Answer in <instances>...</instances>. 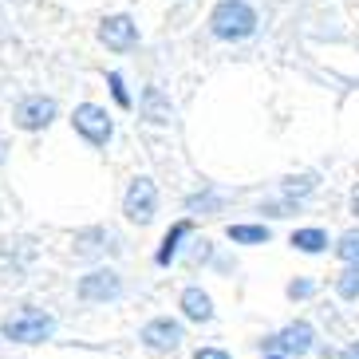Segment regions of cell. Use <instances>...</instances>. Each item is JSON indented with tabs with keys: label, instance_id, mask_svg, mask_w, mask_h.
<instances>
[{
	"label": "cell",
	"instance_id": "cell-29",
	"mask_svg": "<svg viewBox=\"0 0 359 359\" xmlns=\"http://www.w3.org/2000/svg\"><path fill=\"white\" fill-rule=\"evenodd\" d=\"M261 359H288V355H261Z\"/></svg>",
	"mask_w": 359,
	"mask_h": 359
},
{
	"label": "cell",
	"instance_id": "cell-15",
	"mask_svg": "<svg viewBox=\"0 0 359 359\" xmlns=\"http://www.w3.org/2000/svg\"><path fill=\"white\" fill-rule=\"evenodd\" d=\"M288 249L300 257H327L332 253V233L324 225H296L288 233Z\"/></svg>",
	"mask_w": 359,
	"mask_h": 359
},
{
	"label": "cell",
	"instance_id": "cell-28",
	"mask_svg": "<svg viewBox=\"0 0 359 359\" xmlns=\"http://www.w3.org/2000/svg\"><path fill=\"white\" fill-rule=\"evenodd\" d=\"M0 225H4V201H0Z\"/></svg>",
	"mask_w": 359,
	"mask_h": 359
},
{
	"label": "cell",
	"instance_id": "cell-16",
	"mask_svg": "<svg viewBox=\"0 0 359 359\" xmlns=\"http://www.w3.org/2000/svg\"><path fill=\"white\" fill-rule=\"evenodd\" d=\"M276 194L280 198H288L292 205H300L304 210L308 201L320 194V174L316 170H300V174H285V178L276 182Z\"/></svg>",
	"mask_w": 359,
	"mask_h": 359
},
{
	"label": "cell",
	"instance_id": "cell-6",
	"mask_svg": "<svg viewBox=\"0 0 359 359\" xmlns=\"http://www.w3.org/2000/svg\"><path fill=\"white\" fill-rule=\"evenodd\" d=\"M118 213H123V222L135 225V229L154 225V222H158V213H162V190H158V182L150 178V174H135V178L127 182V190H123Z\"/></svg>",
	"mask_w": 359,
	"mask_h": 359
},
{
	"label": "cell",
	"instance_id": "cell-17",
	"mask_svg": "<svg viewBox=\"0 0 359 359\" xmlns=\"http://www.w3.org/2000/svg\"><path fill=\"white\" fill-rule=\"evenodd\" d=\"M225 241L229 249H261L273 241V225L264 222H229L225 225Z\"/></svg>",
	"mask_w": 359,
	"mask_h": 359
},
{
	"label": "cell",
	"instance_id": "cell-10",
	"mask_svg": "<svg viewBox=\"0 0 359 359\" xmlns=\"http://www.w3.org/2000/svg\"><path fill=\"white\" fill-rule=\"evenodd\" d=\"M198 233V222L194 217H174V222L162 229L158 245H154V253H150V264L158 269V273H170V269H178L182 261V249L190 245V237Z\"/></svg>",
	"mask_w": 359,
	"mask_h": 359
},
{
	"label": "cell",
	"instance_id": "cell-27",
	"mask_svg": "<svg viewBox=\"0 0 359 359\" xmlns=\"http://www.w3.org/2000/svg\"><path fill=\"white\" fill-rule=\"evenodd\" d=\"M348 210H351V217H359V190L351 194V201H348Z\"/></svg>",
	"mask_w": 359,
	"mask_h": 359
},
{
	"label": "cell",
	"instance_id": "cell-1",
	"mask_svg": "<svg viewBox=\"0 0 359 359\" xmlns=\"http://www.w3.org/2000/svg\"><path fill=\"white\" fill-rule=\"evenodd\" d=\"M60 336V316L43 304H16L0 316V339L8 348H43Z\"/></svg>",
	"mask_w": 359,
	"mask_h": 359
},
{
	"label": "cell",
	"instance_id": "cell-13",
	"mask_svg": "<svg viewBox=\"0 0 359 359\" xmlns=\"http://www.w3.org/2000/svg\"><path fill=\"white\" fill-rule=\"evenodd\" d=\"M99 43H103V48H111V52H130V48L138 43V24H135V16H127V12L107 16V20L99 24Z\"/></svg>",
	"mask_w": 359,
	"mask_h": 359
},
{
	"label": "cell",
	"instance_id": "cell-14",
	"mask_svg": "<svg viewBox=\"0 0 359 359\" xmlns=\"http://www.w3.org/2000/svg\"><path fill=\"white\" fill-rule=\"evenodd\" d=\"M138 118H147L150 127H170L174 123V103L158 83H147L138 91Z\"/></svg>",
	"mask_w": 359,
	"mask_h": 359
},
{
	"label": "cell",
	"instance_id": "cell-21",
	"mask_svg": "<svg viewBox=\"0 0 359 359\" xmlns=\"http://www.w3.org/2000/svg\"><path fill=\"white\" fill-rule=\"evenodd\" d=\"M253 213H257V222L273 225V222H288V217H296V213H300V205H292V201L280 198V194H269V198H261L253 205Z\"/></svg>",
	"mask_w": 359,
	"mask_h": 359
},
{
	"label": "cell",
	"instance_id": "cell-9",
	"mask_svg": "<svg viewBox=\"0 0 359 359\" xmlns=\"http://www.w3.org/2000/svg\"><path fill=\"white\" fill-rule=\"evenodd\" d=\"M174 308H178L174 316H178L186 327H213V324H217V300H213V292L201 285V280L182 285Z\"/></svg>",
	"mask_w": 359,
	"mask_h": 359
},
{
	"label": "cell",
	"instance_id": "cell-8",
	"mask_svg": "<svg viewBox=\"0 0 359 359\" xmlns=\"http://www.w3.org/2000/svg\"><path fill=\"white\" fill-rule=\"evenodd\" d=\"M320 344H324V336L308 316H292L273 332L276 355H288V359H312L320 351Z\"/></svg>",
	"mask_w": 359,
	"mask_h": 359
},
{
	"label": "cell",
	"instance_id": "cell-11",
	"mask_svg": "<svg viewBox=\"0 0 359 359\" xmlns=\"http://www.w3.org/2000/svg\"><path fill=\"white\" fill-rule=\"evenodd\" d=\"M60 118V103L52 95H24L12 107V127L24 135H43Z\"/></svg>",
	"mask_w": 359,
	"mask_h": 359
},
{
	"label": "cell",
	"instance_id": "cell-5",
	"mask_svg": "<svg viewBox=\"0 0 359 359\" xmlns=\"http://www.w3.org/2000/svg\"><path fill=\"white\" fill-rule=\"evenodd\" d=\"M123 253H127V241L111 225H83V229L72 233V257L83 261L87 269L91 264H115Z\"/></svg>",
	"mask_w": 359,
	"mask_h": 359
},
{
	"label": "cell",
	"instance_id": "cell-3",
	"mask_svg": "<svg viewBox=\"0 0 359 359\" xmlns=\"http://www.w3.org/2000/svg\"><path fill=\"white\" fill-rule=\"evenodd\" d=\"M210 36L222 43H241L249 36H257L261 28V12L253 0H217L210 8Z\"/></svg>",
	"mask_w": 359,
	"mask_h": 359
},
{
	"label": "cell",
	"instance_id": "cell-19",
	"mask_svg": "<svg viewBox=\"0 0 359 359\" xmlns=\"http://www.w3.org/2000/svg\"><path fill=\"white\" fill-rule=\"evenodd\" d=\"M320 292H324V280L312 273H296L285 280V300L288 304H312V300H320Z\"/></svg>",
	"mask_w": 359,
	"mask_h": 359
},
{
	"label": "cell",
	"instance_id": "cell-12",
	"mask_svg": "<svg viewBox=\"0 0 359 359\" xmlns=\"http://www.w3.org/2000/svg\"><path fill=\"white\" fill-rule=\"evenodd\" d=\"M229 201H233L229 190H222V186H201V190L182 198V217H194V222L198 217H217V213L229 210Z\"/></svg>",
	"mask_w": 359,
	"mask_h": 359
},
{
	"label": "cell",
	"instance_id": "cell-18",
	"mask_svg": "<svg viewBox=\"0 0 359 359\" xmlns=\"http://www.w3.org/2000/svg\"><path fill=\"white\" fill-rule=\"evenodd\" d=\"M217 249L222 245L213 241V237H205V233H194L190 237V245L182 249V269H190V273H210V264H213V257H217Z\"/></svg>",
	"mask_w": 359,
	"mask_h": 359
},
{
	"label": "cell",
	"instance_id": "cell-26",
	"mask_svg": "<svg viewBox=\"0 0 359 359\" xmlns=\"http://www.w3.org/2000/svg\"><path fill=\"white\" fill-rule=\"evenodd\" d=\"M336 359H359V336H351L348 344H339V348H336Z\"/></svg>",
	"mask_w": 359,
	"mask_h": 359
},
{
	"label": "cell",
	"instance_id": "cell-4",
	"mask_svg": "<svg viewBox=\"0 0 359 359\" xmlns=\"http://www.w3.org/2000/svg\"><path fill=\"white\" fill-rule=\"evenodd\" d=\"M138 348L147 351V355L154 359H170L178 355L182 348H186V339H190V327L182 324L174 312H158V316H147L142 324H138Z\"/></svg>",
	"mask_w": 359,
	"mask_h": 359
},
{
	"label": "cell",
	"instance_id": "cell-25",
	"mask_svg": "<svg viewBox=\"0 0 359 359\" xmlns=\"http://www.w3.org/2000/svg\"><path fill=\"white\" fill-rule=\"evenodd\" d=\"M190 359H237V355L222 344H198V348H190Z\"/></svg>",
	"mask_w": 359,
	"mask_h": 359
},
{
	"label": "cell",
	"instance_id": "cell-7",
	"mask_svg": "<svg viewBox=\"0 0 359 359\" xmlns=\"http://www.w3.org/2000/svg\"><path fill=\"white\" fill-rule=\"evenodd\" d=\"M67 123H72V130L83 138L91 150H107L115 142V115H111L103 103H75Z\"/></svg>",
	"mask_w": 359,
	"mask_h": 359
},
{
	"label": "cell",
	"instance_id": "cell-24",
	"mask_svg": "<svg viewBox=\"0 0 359 359\" xmlns=\"http://www.w3.org/2000/svg\"><path fill=\"white\" fill-rule=\"evenodd\" d=\"M237 269H241L237 253H233L229 245H222V249H217V257H213V264H210V273H213V276H233Z\"/></svg>",
	"mask_w": 359,
	"mask_h": 359
},
{
	"label": "cell",
	"instance_id": "cell-22",
	"mask_svg": "<svg viewBox=\"0 0 359 359\" xmlns=\"http://www.w3.org/2000/svg\"><path fill=\"white\" fill-rule=\"evenodd\" d=\"M332 257L339 261V269L344 264H359V225H351V229L332 237Z\"/></svg>",
	"mask_w": 359,
	"mask_h": 359
},
{
	"label": "cell",
	"instance_id": "cell-2",
	"mask_svg": "<svg viewBox=\"0 0 359 359\" xmlns=\"http://www.w3.org/2000/svg\"><path fill=\"white\" fill-rule=\"evenodd\" d=\"M72 296L83 308H115L130 296V285L118 264H91L72 280Z\"/></svg>",
	"mask_w": 359,
	"mask_h": 359
},
{
	"label": "cell",
	"instance_id": "cell-20",
	"mask_svg": "<svg viewBox=\"0 0 359 359\" xmlns=\"http://www.w3.org/2000/svg\"><path fill=\"white\" fill-rule=\"evenodd\" d=\"M332 296H336L344 308L359 304V264H344V269H336V276H332Z\"/></svg>",
	"mask_w": 359,
	"mask_h": 359
},
{
	"label": "cell",
	"instance_id": "cell-23",
	"mask_svg": "<svg viewBox=\"0 0 359 359\" xmlns=\"http://www.w3.org/2000/svg\"><path fill=\"white\" fill-rule=\"evenodd\" d=\"M107 87H111V99H115L118 111H135V95H130L123 72H107Z\"/></svg>",
	"mask_w": 359,
	"mask_h": 359
}]
</instances>
